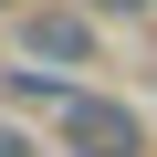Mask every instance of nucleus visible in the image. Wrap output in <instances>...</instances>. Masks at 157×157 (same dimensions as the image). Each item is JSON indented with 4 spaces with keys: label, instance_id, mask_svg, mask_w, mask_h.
<instances>
[{
    "label": "nucleus",
    "instance_id": "nucleus-3",
    "mask_svg": "<svg viewBox=\"0 0 157 157\" xmlns=\"http://www.w3.org/2000/svg\"><path fill=\"white\" fill-rule=\"evenodd\" d=\"M94 11H157V0H94Z\"/></svg>",
    "mask_w": 157,
    "mask_h": 157
},
{
    "label": "nucleus",
    "instance_id": "nucleus-4",
    "mask_svg": "<svg viewBox=\"0 0 157 157\" xmlns=\"http://www.w3.org/2000/svg\"><path fill=\"white\" fill-rule=\"evenodd\" d=\"M0 157H21V136H11V126H0Z\"/></svg>",
    "mask_w": 157,
    "mask_h": 157
},
{
    "label": "nucleus",
    "instance_id": "nucleus-2",
    "mask_svg": "<svg viewBox=\"0 0 157 157\" xmlns=\"http://www.w3.org/2000/svg\"><path fill=\"white\" fill-rule=\"evenodd\" d=\"M32 52H52V63H84V52H94V32L73 21V11H42V21H32Z\"/></svg>",
    "mask_w": 157,
    "mask_h": 157
},
{
    "label": "nucleus",
    "instance_id": "nucleus-1",
    "mask_svg": "<svg viewBox=\"0 0 157 157\" xmlns=\"http://www.w3.org/2000/svg\"><path fill=\"white\" fill-rule=\"evenodd\" d=\"M52 126H63V147H73V157H147V126H136L126 105H105V94H73Z\"/></svg>",
    "mask_w": 157,
    "mask_h": 157
}]
</instances>
